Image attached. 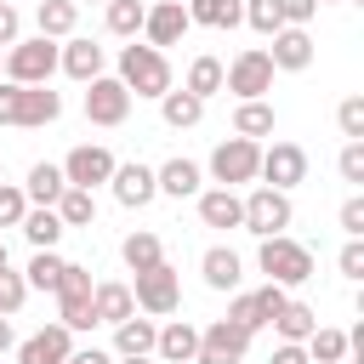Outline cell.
<instances>
[{
    "label": "cell",
    "mask_w": 364,
    "mask_h": 364,
    "mask_svg": "<svg viewBox=\"0 0 364 364\" xmlns=\"http://www.w3.org/2000/svg\"><path fill=\"white\" fill-rule=\"evenodd\" d=\"M114 80L131 91V97H148V102H159L171 85H176V74H171V57L159 51V46H119V63H114Z\"/></svg>",
    "instance_id": "6da1fadb"
},
{
    "label": "cell",
    "mask_w": 364,
    "mask_h": 364,
    "mask_svg": "<svg viewBox=\"0 0 364 364\" xmlns=\"http://www.w3.org/2000/svg\"><path fill=\"white\" fill-rule=\"evenodd\" d=\"M57 119H63V91H51V85H17V80H0V125L40 131V125H57Z\"/></svg>",
    "instance_id": "7a4b0ae2"
},
{
    "label": "cell",
    "mask_w": 364,
    "mask_h": 364,
    "mask_svg": "<svg viewBox=\"0 0 364 364\" xmlns=\"http://www.w3.org/2000/svg\"><path fill=\"white\" fill-rule=\"evenodd\" d=\"M256 273H267V284L296 290V284L313 279V250H307L301 239H290V233H267V239L256 245Z\"/></svg>",
    "instance_id": "3957f363"
},
{
    "label": "cell",
    "mask_w": 364,
    "mask_h": 364,
    "mask_svg": "<svg viewBox=\"0 0 364 364\" xmlns=\"http://www.w3.org/2000/svg\"><path fill=\"white\" fill-rule=\"evenodd\" d=\"M256 171H262V142H250V136H222L210 148V165H205V176L216 188H250Z\"/></svg>",
    "instance_id": "277c9868"
},
{
    "label": "cell",
    "mask_w": 364,
    "mask_h": 364,
    "mask_svg": "<svg viewBox=\"0 0 364 364\" xmlns=\"http://www.w3.org/2000/svg\"><path fill=\"white\" fill-rule=\"evenodd\" d=\"M239 205H245V233H256V239H267V233H284L290 222H296V205H290V193L284 188H267V182H250V193H239Z\"/></svg>",
    "instance_id": "5b68a950"
},
{
    "label": "cell",
    "mask_w": 364,
    "mask_h": 364,
    "mask_svg": "<svg viewBox=\"0 0 364 364\" xmlns=\"http://www.w3.org/2000/svg\"><path fill=\"white\" fill-rule=\"evenodd\" d=\"M131 301H136V313H148V318H171V313L182 307V273H176L171 262L142 267V273L131 279Z\"/></svg>",
    "instance_id": "8992f818"
},
{
    "label": "cell",
    "mask_w": 364,
    "mask_h": 364,
    "mask_svg": "<svg viewBox=\"0 0 364 364\" xmlns=\"http://www.w3.org/2000/svg\"><path fill=\"white\" fill-rule=\"evenodd\" d=\"M51 74H57V40L28 34V40L6 46V80H17V85H51Z\"/></svg>",
    "instance_id": "52a82bcc"
},
{
    "label": "cell",
    "mask_w": 364,
    "mask_h": 364,
    "mask_svg": "<svg viewBox=\"0 0 364 364\" xmlns=\"http://www.w3.org/2000/svg\"><path fill=\"white\" fill-rule=\"evenodd\" d=\"M273 57H267V46H245L233 63H222V91H233L239 102H250V97H267L273 91Z\"/></svg>",
    "instance_id": "ba28073f"
},
{
    "label": "cell",
    "mask_w": 364,
    "mask_h": 364,
    "mask_svg": "<svg viewBox=\"0 0 364 364\" xmlns=\"http://www.w3.org/2000/svg\"><path fill=\"white\" fill-rule=\"evenodd\" d=\"M57 324H68L74 336L80 330H97V313H91V273L80 262H63V279H57Z\"/></svg>",
    "instance_id": "9c48e42d"
},
{
    "label": "cell",
    "mask_w": 364,
    "mask_h": 364,
    "mask_svg": "<svg viewBox=\"0 0 364 364\" xmlns=\"http://www.w3.org/2000/svg\"><path fill=\"white\" fill-rule=\"evenodd\" d=\"M290 301V290L284 284H262V290H228V318L239 324V330H267L273 318H279V307Z\"/></svg>",
    "instance_id": "30bf717a"
},
{
    "label": "cell",
    "mask_w": 364,
    "mask_h": 364,
    "mask_svg": "<svg viewBox=\"0 0 364 364\" xmlns=\"http://www.w3.org/2000/svg\"><path fill=\"white\" fill-rule=\"evenodd\" d=\"M131 102H136V97H131L114 74H97V80H85V102H80V108H85V119H91V125L114 131V125H125V119H131Z\"/></svg>",
    "instance_id": "8fae6325"
},
{
    "label": "cell",
    "mask_w": 364,
    "mask_h": 364,
    "mask_svg": "<svg viewBox=\"0 0 364 364\" xmlns=\"http://www.w3.org/2000/svg\"><path fill=\"white\" fill-rule=\"evenodd\" d=\"M245 358H250V330H239L233 318H210L199 330L193 364H245Z\"/></svg>",
    "instance_id": "7c38bea8"
},
{
    "label": "cell",
    "mask_w": 364,
    "mask_h": 364,
    "mask_svg": "<svg viewBox=\"0 0 364 364\" xmlns=\"http://www.w3.org/2000/svg\"><path fill=\"white\" fill-rule=\"evenodd\" d=\"M256 182H267V188H301L307 182V148L301 142H267L262 148V171H256Z\"/></svg>",
    "instance_id": "4fadbf2b"
},
{
    "label": "cell",
    "mask_w": 364,
    "mask_h": 364,
    "mask_svg": "<svg viewBox=\"0 0 364 364\" xmlns=\"http://www.w3.org/2000/svg\"><path fill=\"white\" fill-rule=\"evenodd\" d=\"M114 154L102 148V142H80V148H68V159H63V176H68V188H108V176H114Z\"/></svg>",
    "instance_id": "5bb4252c"
},
{
    "label": "cell",
    "mask_w": 364,
    "mask_h": 364,
    "mask_svg": "<svg viewBox=\"0 0 364 364\" xmlns=\"http://www.w3.org/2000/svg\"><path fill=\"white\" fill-rule=\"evenodd\" d=\"M193 23H188V6L182 0H148V11H142V40L148 46H182V34H188Z\"/></svg>",
    "instance_id": "9a60e30c"
},
{
    "label": "cell",
    "mask_w": 364,
    "mask_h": 364,
    "mask_svg": "<svg viewBox=\"0 0 364 364\" xmlns=\"http://www.w3.org/2000/svg\"><path fill=\"white\" fill-rule=\"evenodd\" d=\"M11 353H17V364H63V358L74 353V330L51 318V324H40L34 336H23Z\"/></svg>",
    "instance_id": "2e32d148"
},
{
    "label": "cell",
    "mask_w": 364,
    "mask_h": 364,
    "mask_svg": "<svg viewBox=\"0 0 364 364\" xmlns=\"http://www.w3.org/2000/svg\"><path fill=\"white\" fill-rule=\"evenodd\" d=\"M57 68L85 85V80L108 74V51H102L97 40H85V34H68V40H57Z\"/></svg>",
    "instance_id": "e0dca14e"
},
{
    "label": "cell",
    "mask_w": 364,
    "mask_h": 364,
    "mask_svg": "<svg viewBox=\"0 0 364 364\" xmlns=\"http://www.w3.org/2000/svg\"><path fill=\"white\" fill-rule=\"evenodd\" d=\"M108 188H114V199H119L125 210H142V205H154V199H159L154 165H142V159H125V165H114Z\"/></svg>",
    "instance_id": "ac0fdd59"
},
{
    "label": "cell",
    "mask_w": 364,
    "mask_h": 364,
    "mask_svg": "<svg viewBox=\"0 0 364 364\" xmlns=\"http://www.w3.org/2000/svg\"><path fill=\"white\" fill-rule=\"evenodd\" d=\"M199 279H205V290H239L245 284V262H239V250L233 245H210L205 256H199Z\"/></svg>",
    "instance_id": "d6986e66"
},
{
    "label": "cell",
    "mask_w": 364,
    "mask_h": 364,
    "mask_svg": "<svg viewBox=\"0 0 364 364\" xmlns=\"http://www.w3.org/2000/svg\"><path fill=\"white\" fill-rule=\"evenodd\" d=\"M193 347H199V324L193 318H165L159 336H154V358L159 364H193Z\"/></svg>",
    "instance_id": "ffe728a7"
},
{
    "label": "cell",
    "mask_w": 364,
    "mask_h": 364,
    "mask_svg": "<svg viewBox=\"0 0 364 364\" xmlns=\"http://www.w3.org/2000/svg\"><path fill=\"white\" fill-rule=\"evenodd\" d=\"M267 40H273V46H267V57H273V68H279V74H301V68L313 63V34H307V28H290V23H284V28H279V34H267Z\"/></svg>",
    "instance_id": "44dd1931"
},
{
    "label": "cell",
    "mask_w": 364,
    "mask_h": 364,
    "mask_svg": "<svg viewBox=\"0 0 364 364\" xmlns=\"http://www.w3.org/2000/svg\"><path fill=\"white\" fill-rule=\"evenodd\" d=\"M154 182H159V193L165 199H193L199 188H205V165L199 159H165V165H154Z\"/></svg>",
    "instance_id": "7402d4cb"
},
{
    "label": "cell",
    "mask_w": 364,
    "mask_h": 364,
    "mask_svg": "<svg viewBox=\"0 0 364 364\" xmlns=\"http://www.w3.org/2000/svg\"><path fill=\"white\" fill-rule=\"evenodd\" d=\"M193 199H199V222H205V228H222V233H233V228L245 222L239 188H199Z\"/></svg>",
    "instance_id": "603a6c76"
},
{
    "label": "cell",
    "mask_w": 364,
    "mask_h": 364,
    "mask_svg": "<svg viewBox=\"0 0 364 364\" xmlns=\"http://www.w3.org/2000/svg\"><path fill=\"white\" fill-rule=\"evenodd\" d=\"M91 313H97V324H119V318H131V313H136L131 284H119V279L91 284Z\"/></svg>",
    "instance_id": "cb8c5ba5"
},
{
    "label": "cell",
    "mask_w": 364,
    "mask_h": 364,
    "mask_svg": "<svg viewBox=\"0 0 364 364\" xmlns=\"http://www.w3.org/2000/svg\"><path fill=\"white\" fill-rule=\"evenodd\" d=\"M74 28H80V0H40V6H34V34L68 40Z\"/></svg>",
    "instance_id": "d4e9b609"
},
{
    "label": "cell",
    "mask_w": 364,
    "mask_h": 364,
    "mask_svg": "<svg viewBox=\"0 0 364 364\" xmlns=\"http://www.w3.org/2000/svg\"><path fill=\"white\" fill-rule=\"evenodd\" d=\"M273 131H279V114H273V102H267V97H250V102H239V108H233V136L262 142V136H273Z\"/></svg>",
    "instance_id": "484cf974"
},
{
    "label": "cell",
    "mask_w": 364,
    "mask_h": 364,
    "mask_svg": "<svg viewBox=\"0 0 364 364\" xmlns=\"http://www.w3.org/2000/svg\"><path fill=\"white\" fill-rule=\"evenodd\" d=\"M154 336H159V324L142 313H131V318H119L114 324V358H136V353H154Z\"/></svg>",
    "instance_id": "4316f807"
},
{
    "label": "cell",
    "mask_w": 364,
    "mask_h": 364,
    "mask_svg": "<svg viewBox=\"0 0 364 364\" xmlns=\"http://www.w3.org/2000/svg\"><path fill=\"white\" fill-rule=\"evenodd\" d=\"M159 119H165L171 131H193V125L205 119V102H199L193 91H182V85H171V91L159 97Z\"/></svg>",
    "instance_id": "83f0119b"
},
{
    "label": "cell",
    "mask_w": 364,
    "mask_h": 364,
    "mask_svg": "<svg viewBox=\"0 0 364 364\" xmlns=\"http://www.w3.org/2000/svg\"><path fill=\"white\" fill-rule=\"evenodd\" d=\"M68 188V176H63V165H51V159H34L28 165V176H23V193H28V205H57V193Z\"/></svg>",
    "instance_id": "f1b7e54d"
},
{
    "label": "cell",
    "mask_w": 364,
    "mask_h": 364,
    "mask_svg": "<svg viewBox=\"0 0 364 364\" xmlns=\"http://www.w3.org/2000/svg\"><path fill=\"white\" fill-rule=\"evenodd\" d=\"M17 228H23V239H28V245H34V250H57V239H63V233H68V228H63V222H57V210H51V205H28V210H23V222H17Z\"/></svg>",
    "instance_id": "f546056e"
},
{
    "label": "cell",
    "mask_w": 364,
    "mask_h": 364,
    "mask_svg": "<svg viewBox=\"0 0 364 364\" xmlns=\"http://www.w3.org/2000/svg\"><path fill=\"white\" fill-rule=\"evenodd\" d=\"M51 210H57L63 228H97V193L91 188H63Z\"/></svg>",
    "instance_id": "4dcf8cb0"
},
{
    "label": "cell",
    "mask_w": 364,
    "mask_h": 364,
    "mask_svg": "<svg viewBox=\"0 0 364 364\" xmlns=\"http://www.w3.org/2000/svg\"><path fill=\"white\" fill-rule=\"evenodd\" d=\"M119 262H125L131 273H142V267H154V262H165V245H159V233H148V228H136V233H125V239H119Z\"/></svg>",
    "instance_id": "1f68e13d"
},
{
    "label": "cell",
    "mask_w": 364,
    "mask_h": 364,
    "mask_svg": "<svg viewBox=\"0 0 364 364\" xmlns=\"http://www.w3.org/2000/svg\"><path fill=\"white\" fill-rule=\"evenodd\" d=\"M182 91H193L199 102H210V97H222V57H193L188 63V80H182Z\"/></svg>",
    "instance_id": "d6a6232c"
},
{
    "label": "cell",
    "mask_w": 364,
    "mask_h": 364,
    "mask_svg": "<svg viewBox=\"0 0 364 364\" xmlns=\"http://www.w3.org/2000/svg\"><path fill=\"white\" fill-rule=\"evenodd\" d=\"M273 330H279V341H307V336L318 330V313H313L307 301H296V296H290V301L279 307V318H273Z\"/></svg>",
    "instance_id": "836d02e7"
},
{
    "label": "cell",
    "mask_w": 364,
    "mask_h": 364,
    "mask_svg": "<svg viewBox=\"0 0 364 364\" xmlns=\"http://www.w3.org/2000/svg\"><path fill=\"white\" fill-rule=\"evenodd\" d=\"M301 347H307V358H313V364H347V353H353L347 330H330V324H318Z\"/></svg>",
    "instance_id": "e575fe53"
},
{
    "label": "cell",
    "mask_w": 364,
    "mask_h": 364,
    "mask_svg": "<svg viewBox=\"0 0 364 364\" xmlns=\"http://www.w3.org/2000/svg\"><path fill=\"white\" fill-rule=\"evenodd\" d=\"M188 23L199 28H239V0H182Z\"/></svg>",
    "instance_id": "d590c367"
},
{
    "label": "cell",
    "mask_w": 364,
    "mask_h": 364,
    "mask_svg": "<svg viewBox=\"0 0 364 364\" xmlns=\"http://www.w3.org/2000/svg\"><path fill=\"white\" fill-rule=\"evenodd\" d=\"M142 0H108L102 6V23H108V34H119V40H136L142 34Z\"/></svg>",
    "instance_id": "8d00e7d4"
},
{
    "label": "cell",
    "mask_w": 364,
    "mask_h": 364,
    "mask_svg": "<svg viewBox=\"0 0 364 364\" xmlns=\"http://www.w3.org/2000/svg\"><path fill=\"white\" fill-rule=\"evenodd\" d=\"M23 279H28V290H57V279H63V256H57V250H34L28 267H23Z\"/></svg>",
    "instance_id": "74e56055"
},
{
    "label": "cell",
    "mask_w": 364,
    "mask_h": 364,
    "mask_svg": "<svg viewBox=\"0 0 364 364\" xmlns=\"http://www.w3.org/2000/svg\"><path fill=\"white\" fill-rule=\"evenodd\" d=\"M239 23H250L262 40L284 28V17H279V0H239Z\"/></svg>",
    "instance_id": "f35d334b"
},
{
    "label": "cell",
    "mask_w": 364,
    "mask_h": 364,
    "mask_svg": "<svg viewBox=\"0 0 364 364\" xmlns=\"http://www.w3.org/2000/svg\"><path fill=\"white\" fill-rule=\"evenodd\" d=\"M23 301H28V279H23L11 262H0V313H6V318H17V313H23Z\"/></svg>",
    "instance_id": "ab89813d"
},
{
    "label": "cell",
    "mask_w": 364,
    "mask_h": 364,
    "mask_svg": "<svg viewBox=\"0 0 364 364\" xmlns=\"http://www.w3.org/2000/svg\"><path fill=\"white\" fill-rule=\"evenodd\" d=\"M336 125H341V136H347V142H364V97H341Z\"/></svg>",
    "instance_id": "60d3db41"
},
{
    "label": "cell",
    "mask_w": 364,
    "mask_h": 364,
    "mask_svg": "<svg viewBox=\"0 0 364 364\" xmlns=\"http://www.w3.org/2000/svg\"><path fill=\"white\" fill-rule=\"evenodd\" d=\"M23 210H28L23 182H0V228H17V222H23Z\"/></svg>",
    "instance_id": "b9f144b4"
},
{
    "label": "cell",
    "mask_w": 364,
    "mask_h": 364,
    "mask_svg": "<svg viewBox=\"0 0 364 364\" xmlns=\"http://www.w3.org/2000/svg\"><path fill=\"white\" fill-rule=\"evenodd\" d=\"M336 171H341V182L364 188V142H341V154H336Z\"/></svg>",
    "instance_id": "7bdbcfd3"
},
{
    "label": "cell",
    "mask_w": 364,
    "mask_h": 364,
    "mask_svg": "<svg viewBox=\"0 0 364 364\" xmlns=\"http://www.w3.org/2000/svg\"><path fill=\"white\" fill-rule=\"evenodd\" d=\"M336 222H341V233H347V239H364V193H353V199H341V210H336Z\"/></svg>",
    "instance_id": "ee69618b"
},
{
    "label": "cell",
    "mask_w": 364,
    "mask_h": 364,
    "mask_svg": "<svg viewBox=\"0 0 364 364\" xmlns=\"http://www.w3.org/2000/svg\"><path fill=\"white\" fill-rule=\"evenodd\" d=\"M336 267H341V279H353V284H358V279H364V239H347V245H341V256H336Z\"/></svg>",
    "instance_id": "f6af8a7d"
},
{
    "label": "cell",
    "mask_w": 364,
    "mask_h": 364,
    "mask_svg": "<svg viewBox=\"0 0 364 364\" xmlns=\"http://www.w3.org/2000/svg\"><path fill=\"white\" fill-rule=\"evenodd\" d=\"M313 11H318V0H279V17H284L290 28H307Z\"/></svg>",
    "instance_id": "bcb514c9"
},
{
    "label": "cell",
    "mask_w": 364,
    "mask_h": 364,
    "mask_svg": "<svg viewBox=\"0 0 364 364\" xmlns=\"http://www.w3.org/2000/svg\"><path fill=\"white\" fill-rule=\"evenodd\" d=\"M11 40H23V11H17L11 0H0V51H6Z\"/></svg>",
    "instance_id": "7dc6e473"
},
{
    "label": "cell",
    "mask_w": 364,
    "mask_h": 364,
    "mask_svg": "<svg viewBox=\"0 0 364 364\" xmlns=\"http://www.w3.org/2000/svg\"><path fill=\"white\" fill-rule=\"evenodd\" d=\"M267 364H313V358H307V347H301V341H279Z\"/></svg>",
    "instance_id": "c3c4849f"
},
{
    "label": "cell",
    "mask_w": 364,
    "mask_h": 364,
    "mask_svg": "<svg viewBox=\"0 0 364 364\" xmlns=\"http://www.w3.org/2000/svg\"><path fill=\"white\" fill-rule=\"evenodd\" d=\"M63 364H114V353H102V347H74Z\"/></svg>",
    "instance_id": "681fc988"
},
{
    "label": "cell",
    "mask_w": 364,
    "mask_h": 364,
    "mask_svg": "<svg viewBox=\"0 0 364 364\" xmlns=\"http://www.w3.org/2000/svg\"><path fill=\"white\" fill-rule=\"evenodd\" d=\"M11 347H17V330H11V318L0 313V353H11Z\"/></svg>",
    "instance_id": "f907efd6"
},
{
    "label": "cell",
    "mask_w": 364,
    "mask_h": 364,
    "mask_svg": "<svg viewBox=\"0 0 364 364\" xmlns=\"http://www.w3.org/2000/svg\"><path fill=\"white\" fill-rule=\"evenodd\" d=\"M114 364H159L154 353H136V358H114Z\"/></svg>",
    "instance_id": "816d5d0a"
},
{
    "label": "cell",
    "mask_w": 364,
    "mask_h": 364,
    "mask_svg": "<svg viewBox=\"0 0 364 364\" xmlns=\"http://www.w3.org/2000/svg\"><path fill=\"white\" fill-rule=\"evenodd\" d=\"M0 80H6V51H0Z\"/></svg>",
    "instance_id": "f5cc1de1"
},
{
    "label": "cell",
    "mask_w": 364,
    "mask_h": 364,
    "mask_svg": "<svg viewBox=\"0 0 364 364\" xmlns=\"http://www.w3.org/2000/svg\"><path fill=\"white\" fill-rule=\"evenodd\" d=\"M0 182H6V159H0Z\"/></svg>",
    "instance_id": "db71d44e"
},
{
    "label": "cell",
    "mask_w": 364,
    "mask_h": 364,
    "mask_svg": "<svg viewBox=\"0 0 364 364\" xmlns=\"http://www.w3.org/2000/svg\"><path fill=\"white\" fill-rule=\"evenodd\" d=\"M91 6H108V0H91Z\"/></svg>",
    "instance_id": "11a10c76"
},
{
    "label": "cell",
    "mask_w": 364,
    "mask_h": 364,
    "mask_svg": "<svg viewBox=\"0 0 364 364\" xmlns=\"http://www.w3.org/2000/svg\"><path fill=\"white\" fill-rule=\"evenodd\" d=\"M318 6H336V0H318Z\"/></svg>",
    "instance_id": "9f6ffc18"
},
{
    "label": "cell",
    "mask_w": 364,
    "mask_h": 364,
    "mask_svg": "<svg viewBox=\"0 0 364 364\" xmlns=\"http://www.w3.org/2000/svg\"><path fill=\"white\" fill-rule=\"evenodd\" d=\"M0 262H6V245H0Z\"/></svg>",
    "instance_id": "6f0895ef"
},
{
    "label": "cell",
    "mask_w": 364,
    "mask_h": 364,
    "mask_svg": "<svg viewBox=\"0 0 364 364\" xmlns=\"http://www.w3.org/2000/svg\"><path fill=\"white\" fill-rule=\"evenodd\" d=\"M142 6H148V0H142Z\"/></svg>",
    "instance_id": "680465c9"
}]
</instances>
